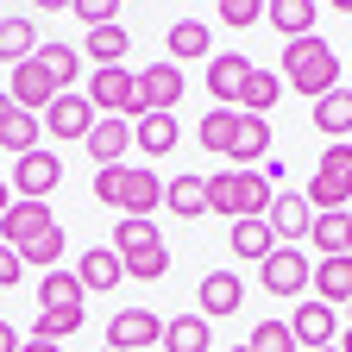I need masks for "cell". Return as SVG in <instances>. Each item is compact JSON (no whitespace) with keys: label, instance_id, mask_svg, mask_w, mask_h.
<instances>
[{"label":"cell","instance_id":"obj_24","mask_svg":"<svg viewBox=\"0 0 352 352\" xmlns=\"http://www.w3.org/2000/svg\"><path fill=\"white\" fill-rule=\"evenodd\" d=\"M308 289H321L315 302H352V252H340V258H321L315 264V277H308Z\"/></svg>","mask_w":352,"mask_h":352},{"label":"cell","instance_id":"obj_18","mask_svg":"<svg viewBox=\"0 0 352 352\" xmlns=\"http://www.w3.org/2000/svg\"><path fill=\"white\" fill-rule=\"evenodd\" d=\"M271 233H277V245H296V239H308V227H315V208H308V195H283L277 189V201H271Z\"/></svg>","mask_w":352,"mask_h":352},{"label":"cell","instance_id":"obj_42","mask_svg":"<svg viewBox=\"0 0 352 352\" xmlns=\"http://www.w3.org/2000/svg\"><path fill=\"white\" fill-rule=\"evenodd\" d=\"M220 19H227L233 32H245V25L264 19V7H258V0H220Z\"/></svg>","mask_w":352,"mask_h":352},{"label":"cell","instance_id":"obj_1","mask_svg":"<svg viewBox=\"0 0 352 352\" xmlns=\"http://www.w3.org/2000/svg\"><path fill=\"white\" fill-rule=\"evenodd\" d=\"M271 201H277V189L264 183L258 170H220V176H208V214H220V220H264Z\"/></svg>","mask_w":352,"mask_h":352},{"label":"cell","instance_id":"obj_6","mask_svg":"<svg viewBox=\"0 0 352 352\" xmlns=\"http://www.w3.org/2000/svg\"><path fill=\"white\" fill-rule=\"evenodd\" d=\"M157 208H164V176H157L151 164H126V170H120L113 214H139V220H151Z\"/></svg>","mask_w":352,"mask_h":352},{"label":"cell","instance_id":"obj_48","mask_svg":"<svg viewBox=\"0 0 352 352\" xmlns=\"http://www.w3.org/2000/svg\"><path fill=\"white\" fill-rule=\"evenodd\" d=\"M13 120V95H7V88H0V126H7Z\"/></svg>","mask_w":352,"mask_h":352},{"label":"cell","instance_id":"obj_45","mask_svg":"<svg viewBox=\"0 0 352 352\" xmlns=\"http://www.w3.org/2000/svg\"><path fill=\"white\" fill-rule=\"evenodd\" d=\"M258 176H264L271 189H283V157H264V164H258Z\"/></svg>","mask_w":352,"mask_h":352},{"label":"cell","instance_id":"obj_39","mask_svg":"<svg viewBox=\"0 0 352 352\" xmlns=\"http://www.w3.org/2000/svg\"><path fill=\"white\" fill-rule=\"evenodd\" d=\"M63 245H69V233H63V227H51L38 245H25V252H19V264H38V271H63Z\"/></svg>","mask_w":352,"mask_h":352},{"label":"cell","instance_id":"obj_50","mask_svg":"<svg viewBox=\"0 0 352 352\" xmlns=\"http://www.w3.org/2000/svg\"><path fill=\"white\" fill-rule=\"evenodd\" d=\"M333 352H352V327H340V340H333Z\"/></svg>","mask_w":352,"mask_h":352},{"label":"cell","instance_id":"obj_8","mask_svg":"<svg viewBox=\"0 0 352 352\" xmlns=\"http://www.w3.org/2000/svg\"><path fill=\"white\" fill-rule=\"evenodd\" d=\"M308 277H315V264L302 258V245H277L271 258L258 264V283L271 289V296H302V289H308Z\"/></svg>","mask_w":352,"mask_h":352},{"label":"cell","instance_id":"obj_56","mask_svg":"<svg viewBox=\"0 0 352 352\" xmlns=\"http://www.w3.org/2000/svg\"><path fill=\"white\" fill-rule=\"evenodd\" d=\"M346 252H352V245H346Z\"/></svg>","mask_w":352,"mask_h":352},{"label":"cell","instance_id":"obj_4","mask_svg":"<svg viewBox=\"0 0 352 352\" xmlns=\"http://www.w3.org/2000/svg\"><path fill=\"white\" fill-rule=\"evenodd\" d=\"M88 101H95V113H107V120H139L145 107H139V76H132L126 63L120 69H88V88H82Z\"/></svg>","mask_w":352,"mask_h":352},{"label":"cell","instance_id":"obj_47","mask_svg":"<svg viewBox=\"0 0 352 352\" xmlns=\"http://www.w3.org/2000/svg\"><path fill=\"white\" fill-rule=\"evenodd\" d=\"M19 352H63V346H51V340H25Z\"/></svg>","mask_w":352,"mask_h":352},{"label":"cell","instance_id":"obj_7","mask_svg":"<svg viewBox=\"0 0 352 352\" xmlns=\"http://www.w3.org/2000/svg\"><path fill=\"white\" fill-rule=\"evenodd\" d=\"M38 120H44V132H51V139L76 145V139H88V132H95V120H101V113H95V101H88V95H76V88H69V95H57Z\"/></svg>","mask_w":352,"mask_h":352},{"label":"cell","instance_id":"obj_38","mask_svg":"<svg viewBox=\"0 0 352 352\" xmlns=\"http://www.w3.org/2000/svg\"><path fill=\"white\" fill-rule=\"evenodd\" d=\"M76 302H82L76 271H44L38 277V308H76Z\"/></svg>","mask_w":352,"mask_h":352},{"label":"cell","instance_id":"obj_19","mask_svg":"<svg viewBox=\"0 0 352 352\" xmlns=\"http://www.w3.org/2000/svg\"><path fill=\"white\" fill-rule=\"evenodd\" d=\"M88 157H95V170H107V164H126V145H132V120H95V132H88Z\"/></svg>","mask_w":352,"mask_h":352},{"label":"cell","instance_id":"obj_52","mask_svg":"<svg viewBox=\"0 0 352 352\" xmlns=\"http://www.w3.org/2000/svg\"><path fill=\"white\" fill-rule=\"evenodd\" d=\"M227 352H252V346H227Z\"/></svg>","mask_w":352,"mask_h":352},{"label":"cell","instance_id":"obj_14","mask_svg":"<svg viewBox=\"0 0 352 352\" xmlns=\"http://www.w3.org/2000/svg\"><path fill=\"white\" fill-rule=\"evenodd\" d=\"M195 315L201 321H227V315H239V302H245V283L233 277V271H208L201 283H195Z\"/></svg>","mask_w":352,"mask_h":352},{"label":"cell","instance_id":"obj_23","mask_svg":"<svg viewBox=\"0 0 352 352\" xmlns=\"http://www.w3.org/2000/svg\"><path fill=\"white\" fill-rule=\"evenodd\" d=\"M227 245H233V258L264 264V258L277 252V233H271V220H233V227H227Z\"/></svg>","mask_w":352,"mask_h":352},{"label":"cell","instance_id":"obj_33","mask_svg":"<svg viewBox=\"0 0 352 352\" xmlns=\"http://www.w3.org/2000/svg\"><path fill=\"white\" fill-rule=\"evenodd\" d=\"M38 63L51 69L57 95H69V88H76V76H82V51H76V44H38Z\"/></svg>","mask_w":352,"mask_h":352},{"label":"cell","instance_id":"obj_53","mask_svg":"<svg viewBox=\"0 0 352 352\" xmlns=\"http://www.w3.org/2000/svg\"><path fill=\"white\" fill-rule=\"evenodd\" d=\"M0 164H7V151H0Z\"/></svg>","mask_w":352,"mask_h":352},{"label":"cell","instance_id":"obj_27","mask_svg":"<svg viewBox=\"0 0 352 352\" xmlns=\"http://www.w3.org/2000/svg\"><path fill=\"white\" fill-rule=\"evenodd\" d=\"M308 245H321V258H340V252L352 245V208L315 214V227H308Z\"/></svg>","mask_w":352,"mask_h":352},{"label":"cell","instance_id":"obj_20","mask_svg":"<svg viewBox=\"0 0 352 352\" xmlns=\"http://www.w3.org/2000/svg\"><path fill=\"white\" fill-rule=\"evenodd\" d=\"M176 139H183V126H176V113H139L132 120V145H139L145 157H170Z\"/></svg>","mask_w":352,"mask_h":352},{"label":"cell","instance_id":"obj_49","mask_svg":"<svg viewBox=\"0 0 352 352\" xmlns=\"http://www.w3.org/2000/svg\"><path fill=\"white\" fill-rule=\"evenodd\" d=\"M13 201H19V195H13L7 183H0V220H7V208H13Z\"/></svg>","mask_w":352,"mask_h":352},{"label":"cell","instance_id":"obj_40","mask_svg":"<svg viewBox=\"0 0 352 352\" xmlns=\"http://www.w3.org/2000/svg\"><path fill=\"white\" fill-rule=\"evenodd\" d=\"M245 346H252V352H302L296 333H289V321H277V315H271V321H258Z\"/></svg>","mask_w":352,"mask_h":352},{"label":"cell","instance_id":"obj_13","mask_svg":"<svg viewBox=\"0 0 352 352\" xmlns=\"http://www.w3.org/2000/svg\"><path fill=\"white\" fill-rule=\"evenodd\" d=\"M245 82H252V63L239 51H214L208 57V95H214V107H239Z\"/></svg>","mask_w":352,"mask_h":352},{"label":"cell","instance_id":"obj_25","mask_svg":"<svg viewBox=\"0 0 352 352\" xmlns=\"http://www.w3.org/2000/svg\"><path fill=\"white\" fill-rule=\"evenodd\" d=\"M315 13H321L315 0H271V7H264V19H271L289 44L296 38H315Z\"/></svg>","mask_w":352,"mask_h":352},{"label":"cell","instance_id":"obj_31","mask_svg":"<svg viewBox=\"0 0 352 352\" xmlns=\"http://www.w3.org/2000/svg\"><path fill=\"white\" fill-rule=\"evenodd\" d=\"M126 25H101V32H88V44H82V57L95 63V69H120L126 63Z\"/></svg>","mask_w":352,"mask_h":352},{"label":"cell","instance_id":"obj_3","mask_svg":"<svg viewBox=\"0 0 352 352\" xmlns=\"http://www.w3.org/2000/svg\"><path fill=\"white\" fill-rule=\"evenodd\" d=\"M352 201V145H327L315 176H308V208L315 214H333Z\"/></svg>","mask_w":352,"mask_h":352},{"label":"cell","instance_id":"obj_21","mask_svg":"<svg viewBox=\"0 0 352 352\" xmlns=\"http://www.w3.org/2000/svg\"><path fill=\"white\" fill-rule=\"evenodd\" d=\"M164 208H170L176 220H201V214H208V176L176 170L170 183H164Z\"/></svg>","mask_w":352,"mask_h":352},{"label":"cell","instance_id":"obj_54","mask_svg":"<svg viewBox=\"0 0 352 352\" xmlns=\"http://www.w3.org/2000/svg\"><path fill=\"white\" fill-rule=\"evenodd\" d=\"M321 352H333V346H321Z\"/></svg>","mask_w":352,"mask_h":352},{"label":"cell","instance_id":"obj_5","mask_svg":"<svg viewBox=\"0 0 352 352\" xmlns=\"http://www.w3.org/2000/svg\"><path fill=\"white\" fill-rule=\"evenodd\" d=\"M63 183V157L51 151V145H38V151H25V157H13V176H7V189L19 195V201H44Z\"/></svg>","mask_w":352,"mask_h":352},{"label":"cell","instance_id":"obj_10","mask_svg":"<svg viewBox=\"0 0 352 352\" xmlns=\"http://www.w3.org/2000/svg\"><path fill=\"white\" fill-rule=\"evenodd\" d=\"M271 120H258V113H239L233 120V145H227V170H258L264 157H271Z\"/></svg>","mask_w":352,"mask_h":352},{"label":"cell","instance_id":"obj_32","mask_svg":"<svg viewBox=\"0 0 352 352\" xmlns=\"http://www.w3.org/2000/svg\"><path fill=\"white\" fill-rule=\"evenodd\" d=\"M277 88H283V76H277V69H252L245 95H239V113H258V120H271V107L283 101Z\"/></svg>","mask_w":352,"mask_h":352},{"label":"cell","instance_id":"obj_16","mask_svg":"<svg viewBox=\"0 0 352 352\" xmlns=\"http://www.w3.org/2000/svg\"><path fill=\"white\" fill-rule=\"evenodd\" d=\"M76 283H82V296H107V289H120V283H126L120 252H113V245H88V252L76 258Z\"/></svg>","mask_w":352,"mask_h":352},{"label":"cell","instance_id":"obj_51","mask_svg":"<svg viewBox=\"0 0 352 352\" xmlns=\"http://www.w3.org/2000/svg\"><path fill=\"white\" fill-rule=\"evenodd\" d=\"M346 327H352V302H346Z\"/></svg>","mask_w":352,"mask_h":352},{"label":"cell","instance_id":"obj_43","mask_svg":"<svg viewBox=\"0 0 352 352\" xmlns=\"http://www.w3.org/2000/svg\"><path fill=\"white\" fill-rule=\"evenodd\" d=\"M120 170H126V164H107V170H95V201H107V208H113V195H120Z\"/></svg>","mask_w":352,"mask_h":352},{"label":"cell","instance_id":"obj_46","mask_svg":"<svg viewBox=\"0 0 352 352\" xmlns=\"http://www.w3.org/2000/svg\"><path fill=\"white\" fill-rule=\"evenodd\" d=\"M0 352H19V333H13L7 321H0Z\"/></svg>","mask_w":352,"mask_h":352},{"label":"cell","instance_id":"obj_55","mask_svg":"<svg viewBox=\"0 0 352 352\" xmlns=\"http://www.w3.org/2000/svg\"><path fill=\"white\" fill-rule=\"evenodd\" d=\"M101 352H107V346H101Z\"/></svg>","mask_w":352,"mask_h":352},{"label":"cell","instance_id":"obj_34","mask_svg":"<svg viewBox=\"0 0 352 352\" xmlns=\"http://www.w3.org/2000/svg\"><path fill=\"white\" fill-rule=\"evenodd\" d=\"M38 139H44V120H38V113H19V107H13V120L0 126V151L25 157V151H38Z\"/></svg>","mask_w":352,"mask_h":352},{"label":"cell","instance_id":"obj_2","mask_svg":"<svg viewBox=\"0 0 352 352\" xmlns=\"http://www.w3.org/2000/svg\"><path fill=\"white\" fill-rule=\"evenodd\" d=\"M283 82L296 88V95H308V101L333 95V88H340V57L327 51V38H296V44H283Z\"/></svg>","mask_w":352,"mask_h":352},{"label":"cell","instance_id":"obj_29","mask_svg":"<svg viewBox=\"0 0 352 352\" xmlns=\"http://www.w3.org/2000/svg\"><path fill=\"white\" fill-rule=\"evenodd\" d=\"M32 57H38V25H32L25 13H19V19H0V63L19 69V63H32Z\"/></svg>","mask_w":352,"mask_h":352},{"label":"cell","instance_id":"obj_35","mask_svg":"<svg viewBox=\"0 0 352 352\" xmlns=\"http://www.w3.org/2000/svg\"><path fill=\"white\" fill-rule=\"evenodd\" d=\"M120 271H126L132 283H157V277H170V245H145V252H126V258H120Z\"/></svg>","mask_w":352,"mask_h":352},{"label":"cell","instance_id":"obj_41","mask_svg":"<svg viewBox=\"0 0 352 352\" xmlns=\"http://www.w3.org/2000/svg\"><path fill=\"white\" fill-rule=\"evenodd\" d=\"M76 19L88 32H101V25H120V0H76Z\"/></svg>","mask_w":352,"mask_h":352},{"label":"cell","instance_id":"obj_36","mask_svg":"<svg viewBox=\"0 0 352 352\" xmlns=\"http://www.w3.org/2000/svg\"><path fill=\"white\" fill-rule=\"evenodd\" d=\"M145 245H164L157 220H139V214H120V227H113V252L126 258V252H145Z\"/></svg>","mask_w":352,"mask_h":352},{"label":"cell","instance_id":"obj_30","mask_svg":"<svg viewBox=\"0 0 352 352\" xmlns=\"http://www.w3.org/2000/svg\"><path fill=\"white\" fill-rule=\"evenodd\" d=\"M233 120H239V107H208V113L195 120V145L214 151V157H227V145H233Z\"/></svg>","mask_w":352,"mask_h":352},{"label":"cell","instance_id":"obj_9","mask_svg":"<svg viewBox=\"0 0 352 352\" xmlns=\"http://www.w3.org/2000/svg\"><path fill=\"white\" fill-rule=\"evenodd\" d=\"M51 227H57L51 201H13V208H7V220H0V245L25 252V245H38L44 233H51Z\"/></svg>","mask_w":352,"mask_h":352},{"label":"cell","instance_id":"obj_37","mask_svg":"<svg viewBox=\"0 0 352 352\" xmlns=\"http://www.w3.org/2000/svg\"><path fill=\"white\" fill-rule=\"evenodd\" d=\"M69 333H82V302L76 308H38V321H32V340H69Z\"/></svg>","mask_w":352,"mask_h":352},{"label":"cell","instance_id":"obj_28","mask_svg":"<svg viewBox=\"0 0 352 352\" xmlns=\"http://www.w3.org/2000/svg\"><path fill=\"white\" fill-rule=\"evenodd\" d=\"M157 346L164 352H214V333H208L201 315H176V321H164V340Z\"/></svg>","mask_w":352,"mask_h":352},{"label":"cell","instance_id":"obj_44","mask_svg":"<svg viewBox=\"0 0 352 352\" xmlns=\"http://www.w3.org/2000/svg\"><path fill=\"white\" fill-rule=\"evenodd\" d=\"M19 277H25V264H19V252H13V245H0V289H13Z\"/></svg>","mask_w":352,"mask_h":352},{"label":"cell","instance_id":"obj_17","mask_svg":"<svg viewBox=\"0 0 352 352\" xmlns=\"http://www.w3.org/2000/svg\"><path fill=\"white\" fill-rule=\"evenodd\" d=\"M7 95H13V107H19V113H44V107L57 101V82H51V69L32 57V63H19V69H13Z\"/></svg>","mask_w":352,"mask_h":352},{"label":"cell","instance_id":"obj_26","mask_svg":"<svg viewBox=\"0 0 352 352\" xmlns=\"http://www.w3.org/2000/svg\"><path fill=\"white\" fill-rule=\"evenodd\" d=\"M164 44H170V63H176V69L195 63V57H214V38H208V25H201V19H176Z\"/></svg>","mask_w":352,"mask_h":352},{"label":"cell","instance_id":"obj_12","mask_svg":"<svg viewBox=\"0 0 352 352\" xmlns=\"http://www.w3.org/2000/svg\"><path fill=\"white\" fill-rule=\"evenodd\" d=\"M189 88H183V69H176L170 57L164 63H151V69H139V107L145 113H176V101H183Z\"/></svg>","mask_w":352,"mask_h":352},{"label":"cell","instance_id":"obj_11","mask_svg":"<svg viewBox=\"0 0 352 352\" xmlns=\"http://www.w3.org/2000/svg\"><path fill=\"white\" fill-rule=\"evenodd\" d=\"M289 333H296V346H302V352L333 346V340H340V308H327V302H315V296H308L296 315H289Z\"/></svg>","mask_w":352,"mask_h":352},{"label":"cell","instance_id":"obj_15","mask_svg":"<svg viewBox=\"0 0 352 352\" xmlns=\"http://www.w3.org/2000/svg\"><path fill=\"white\" fill-rule=\"evenodd\" d=\"M164 340V321L151 308H120L107 321V352H132V346H157Z\"/></svg>","mask_w":352,"mask_h":352},{"label":"cell","instance_id":"obj_22","mask_svg":"<svg viewBox=\"0 0 352 352\" xmlns=\"http://www.w3.org/2000/svg\"><path fill=\"white\" fill-rule=\"evenodd\" d=\"M308 120H315V132L333 145V139H352V88H333V95H321L315 107H308Z\"/></svg>","mask_w":352,"mask_h":352}]
</instances>
